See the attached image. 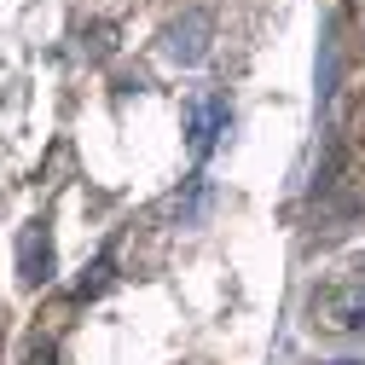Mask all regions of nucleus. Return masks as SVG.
Masks as SVG:
<instances>
[{
	"instance_id": "nucleus-2",
	"label": "nucleus",
	"mask_w": 365,
	"mask_h": 365,
	"mask_svg": "<svg viewBox=\"0 0 365 365\" xmlns=\"http://www.w3.org/2000/svg\"><path fill=\"white\" fill-rule=\"evenodd\" d=\"M209 41H215V18H209L203 6H192V12H180V18L163 29V58L180 64V70H192V64L209 58Z\"/></svg>"
},
{
	"instance_id": "nucleus-1",
	"label": "nucleus",
	"mask_w": 365,
	"mask_h": 365,
	"mask_svg": "<svg viewBox=\"0 0 365 365\" xmlns=\"http://www.w3.org/2000/svg\"><path fill=\"white\" fill-rule=\"evenodd\" d=\"M307 319H313V331H331V336L365 331V255L342 261L331 279H319V290L307 296Z\"/></svg>"
},
{
	"instance_id": "nucleus-4",
	"label": "nucleus",
	"mask_w": 365,
	"mask_h": 365,
	"mask_svg": "<svg viewBox=\"0 0 365 365\" xmlns=\"http://www.w3.org/2000/svg\"><path fill=\"white\" fill-rule=\"evenodd\" d=\"M220 128H226V105L220 99H192V157H203L215 145Z\"/></svg>"
},
{
	"instance_id": "nucleus-3",
	"label": "nucleus",
	"mask_w": 365,
	"mask_h": 365,
	"mask_svg": "<svg viewBox=\"0 0 365 365\" xmlns=\"http://www.w3.org/2000/svg\"><path fill=\"white\" fill-rule=\"evenodd\" d=\"M53 232H47V226H24V238H18V272H24V284H47L53 279Z\"/></svg>"
}]
</instances>
